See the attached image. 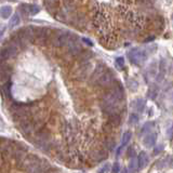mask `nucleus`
Instances as JSON below:
<instances>
[{
	"instance_id": "1",
	"label": "nucleus",
	"mask_w": 173,
	"mask_h": 173,
	"mask_svg": "<svg viewBox=\"0 0 173 173\" xmlns=\"http://www.w3.org/2000/svg\"><path fill=\"white\" fill-rule=\"evenodd\" d=\"M53 29L50 27H35V38L36 43L40 47H45L49 43L51 35L53 34Z\"/></svg>"
},
{
	"instance_id": "2",
	"label": "nucleus",
	"mask_w": 173,
	"mask_h": 173,
	"mask_svg": "<svg viewBox=\"0 0 173 173\" xmlns=\"http://www.w3.org/2000/svg\"><path fill=\"white\" fill-rule=\"evenodd\" d=\"M56 33H53L50 38V43L53 48L55 49H62L65 48L67 41H68L69 33L68 31H62V30H56Z\"/></svg>"
},
{
	"instance_id": "3",
	"label": "nucleus",
	"mask_w": 173,
	"mask_h": 173,
	"mask_svg": "<svg viewBox=\"0 0 173 173\" xmlns=\"http://www.w3.org/2000/svg\"><path fill=\"white\" fill-rule=\"evenodd\" d=\"M115 80H116L115 73L107 67V68L105 69L104 73L98 78V80H96V82H95V86H101V88H104V89H108L109 86H113Z\"/></svg>"
},
{
	"instance_id": "4",
	"label": "nucleus",
	"mask_w": 173,
	"mask_h": 173,
	"mask_svg": "<svg viewBox=\"0 0 173 173\" xmlns=\"http://www.w3.org/2000/svg\"><path fill=\"white\" fill-rule=\"evenodd\" d=\"M129 58V61L132 63L133 65H136V66H140L143 63L146 61V58H148L147 53L145 52V50H139V49H131L129 50L128 53H127Z\"/></svg>"
},
{
	"instance_id": "5",
	"label": "nucleus",
	"mask_w": 173,
	"mask_h": 173,
	"mask_svg": "<svg viewBox=\"0 0 173 173\" xmlns=\"http://www.w3.org/2000/svg\"><path fill=\"white\" fill-rule=\"evenodd\" d=\"M13 71L14 69L11 64H9L8 62L0 63V86L11 80Z\"/></svg>"
},
{
	"instance_id": "6",
	"label": "nucleus",
	"mask_w": 173,
	"mask_h": 173,
	"mask_svg": "<svg viewBox=\"0 0 173 173\" xmlns=\"http://www.w3.org/2000/svg\"><path fill=\"white\" fill-rule=\"evenodd\" d=\"M107 68L106 64H104V63L100 62L98 65H96L95 69H94L93 71L91 73V75L89 76V82L91 84H95L96 80H98V78L100 77L101 75H102L103 73L105 71V69Z\"/></svg>"
},
{
	"instance_id": "7",
	"label": "nucleus",
	"mask_w": 173,
	"mask_h": 173,
	"mask_svg": "<svg viewBox=\"0 0 173 173\" xmlns=\"http://www.w3.org/2000/svg\"><path fill=\"white\" fill-rule=\"evenodd\" d=\"M94 55V53L89 49H82L80 51V53L78 54L75 58V60H77L78 63H83V62H89L90 58H92Z\"/></svg>"
},
{
	"instance_id": "8",
	"label": "nucleus",
	"mask_w": 173,
	"mask_h": 173,
	"mask_svg": "<svg viewBox=\"0 0 173 173\" xmlns=\"http://www.w3.org/2000/svg\"><path fill=\"white\" fill-rule=\"evenodd\" d=\"M11 86H12V82L11 80L5 82L3 84L0 86V89H1V92H2L3 96L7 100H11L12 99V94H11Z\"/></svg>"
},
{
	"instance_id": "9",
	"label": "nucleus",
	"mask_w": 173,
	"mask_h": 173,
	"mask_svg": "<svg viewBox=\"0 0 173 173\" xmlns=\"http://www.w3.org/2000/svg\"><path fill=\"white\" fill-rule=\"evenodd\" d=\"M148 162H149V158L147 156V154L145 151H141L138 158L139 169H145L147 167V164H148Z\"/></svg>"
},
{
	"instance_id": "10",
	"label": "nucleus",
	"mask_w": 173,
	"mask_h": 173,
	"mask_svg": "<svg viewBox=\"0 0 173 173\" xmlns=\"http://www.w3.org/2000/svg\"><path fill=\"white\" fill-rule=\"evenodd\" d=\"M121 116H120L119 113H114L111 115H108V123L111 124L114 128L119 127L120 123H121Z\"/></svg>"
},
{
	"instance_id": "11",
	"label": "nucleus",
	"mask_w": 173,
	"mask_h": 173,
	"mask_svg": "<svg viewBox=\"0 0 173 173\" xmlns=\"http://www.w3.org/2000/svg\"><path fill=\"white\" fill-rule=\"evenodd\" d=\"M92 159L94 161L99 162V161H102V160L106 159L107 158V151L105 149H100V151H94L91 155Z\"/></svg>"
},
{
	"instance_id": "12",
	"label": "nucleus",
	"mask_w": 173,
	"mask_h": 173,
	"mask_svg": "<svg viewBox=\"0 0 173 173\" xmlns=\"http://www.w3.org/2000/svg\"><path fill=\"white\" fill-rule=\"evenodd\" d=\"M157 141V133H147V135L144 139V145L146 147H153L156 144Z\"/></svg>"
},
{
	"instance_id": "13",
	"label": "nucleus",
	"mask_w": 173,
	"mask_h": 173,
	"mask_svg": "<svg viewBox=\"0 0 173 173\" xmlns=\"http://www.w3.org/2000/svg\"><path fill=\"white\" fill-rule=\"evenodd\" d=\"M145 105H146V102H145V100H143V99H138V100H135L132 103V107H133L136 111H139V113H142V111H144Z\"/></svg>"
},
{
	"instance_id": "14",
	"label": "nucleus",
	"mask_w": 173,
	"mask_h": 173,
	"mask_svg": "<svg viewBox=\"0 0 173 173\" xmlns=\"http://www.w3.org/2000/svg\"><path fill=\"white\" fill-rule=\"evenodd\" d=\"M166 71H167V63L164 60H161L159 64V75L156 78L158 82L162 81V79L164 78V75H166Z\"/></svg>"
},
{
	"instance_id": "15",
	"label": "nucleus",
	"mask_w": 173,
	"mask_h": 173,
	"mask_svg": "<svg viewBox=\"0 0 173 173\" xmlns=\"http://www.w3.org/2000/svg\"><path fill=\"white\" fill-rule=\"evenodd\" d=\"M12 14V8L10 6H5L0 9V16L2 18H9L10 15Z\"/></svg>"
},
{
	"instance_id": "16",
	"label": "nucleus",
	"mask_w": 173,
	"mask_h": 173,
	"mask_svg": "<svg viewBox=\"0 0 173 173\" xmlns=\"http://www.w3.org/2000/svg\"><path fill=\"white\" fill-rule=\"evenodd\" d=\"M158 94V88L156 84H151V86H149L148 89V92H147V95H148L149 99H151V100H155L156 96H157Z\"/></svg>"
},
{
	"instance_id": "17",
	"label": "nucleus",
	"mask_w": 173,
	"mask_h": 173,
	"mask_svg": "<svg viewBox=\"0 0 173 173\" xmlns=\"http://www.w3.org/2000/svg\"><path fill=\"white\" fill-rule=\"evenodd\" d=\"M132 138V133L130 131H127L123 133V135H122V140H121V148H123L124 146H127L128 145V143L130 142V140H131Z\"/></svg>"
},
{
	"instance_id": "18",
	"label": "nucleus",
	"mask_w": 173,
	"mask_h": 173,
	"mask_svg": "<svg viewBox=\"0 0 173 173\" xmlns=\"http://www.w3.org/2000/svg\"><path fill=\"white\" fill-rule=\"evenodd\" d=\"M154 127H155V122H153V121L146 122V123H145L144 126H143L142 130H141V134L149 133V132H151V130L154 128Z\"/></svg>"
},
{
	"instance_id": "19",
	"label": "nucleus",
	"mask_w": 173,
	"mask_h": 173,
	"mask_svg": "<svg viewBox=\"0 0 173 173\" xmlns=\"http://www.w3.org/2000/svg\"><path fill=\"white\" fill-rule=\"evenodd\" d=\"M27 10H28V15H36L40 12V8L37 5H28Z\"/></svg>"
},
{
	"instance_id": "20",
	"label": "nucleus",
	"mask_w": 173,
	"mask_h": 173,
	"mask_svg": "<svg viewBox=\"0 0 173 173\" xmlns=\"http://www.w3.org/2000/svg\"><path fill=\"white\" fill-rule=\"evenodd\" d=\"M21 20H20V16H18V14H14V15H12V18H10V23H9V27H15L18 26V24H20Z\"/></svg>"
},
{
	"instance_id": "21",
	"label": "nucleus",
	"mask_w": 173,
	"mask_h": 173,
	"mask_svg": "<svg viewBox=\"0 0 173 173\" xmlns=\"http://www.w3.org/2000/svg\"><path fill=\"white\" fill-rule=\"evenodd\" d=\"M131 172H135L139 169V164H138V159L134 157H131V161H130V166H129Z\"/></svg>"
},
{
	"instance_id": "22",
	"label": "nucleus",
	"mask_w": 173,
	"mask_h": 173,
	"mask_svg": "<svg viewBox=\"0 0 173 173\" xmlns=\"http://www.w3.org/2000/svg\"><path fill=\"white\" fill-rule=\"evenodd\" d=\"M115 64H116V66H117V68L121 70L124 66V58H122V56H118L115 61Z\"/></svg>"
},
{
	"instance_id": "23",
	"label": "nucleus",
	"mask_w": 173,
	"mask_h": 173,
	"mask_svg": "<svg viewBox=\"0 0 173 173\" xmlns=\"http://www.w3.org/2000/svg\"><path fill=\"white\" fill-rule=\"evenodd\" d=\"M139 122V115L138 114H131L129 117V123L130 124H135Z\"/></svg>"
},
{
	"instance_id": "24",
	"label": "nucleus",
	"mask_w": 173,
	"mask_h": 173,
	"mask_svg": "<svg viewBox=\"0 0 173 173\" xmlns=\"http://www.w3.org/2000/svg\"><path fill=\"white\" fill-rule=\"evenodd\" d=\"M105 146H106V148H108L109 151H111V149L115 148V141H114L113 139H107V140L105 141Z\"/></svg>"
},
{
	"instance_id": "25",
	"label": "nucleus",
	"mask_w": 173,
	"mask_h": 173,
	"mask_svg": "<svg viewBox=\"0 0 173 173\" xmlns=\"http://www.w3.org/2000/svg\"><path fill=\"white\" fill-rule=\"evenodd\" d=\"M128 86H129V89L131 90V91H135L136 89H138V82L135 81L134 79H131V80H129L128 81Z\"/></svg>"
},
{
	"instance_id": "26",
	"label": "nucleus",
	"mask_w": 173,
	"mask_h": 173,
	"mask_svg": "<svg viewBox=\"0 0 173 173\" xmlns=\"http://www.w3.org/2000/svg\"><path fill=\"white\" fill-rule=\"evenodd\" d=\"M27 7H28V5H27V3H22V5L20 6L21 13L24 14V15H28V10H27Z\"/></svg>"
},
{
	"instance_id": "27",
	"label": "nucleus",
	"mask_w": 173,
	"mask_h": 173,
	"mask_svg": "<svg viewBox=\"0 0 173 173\" xmlns=\"http://www.w3.org/2000/svg\"><path fill=\"white\" fill-rule=\"evenodd\" d=\"M108 171H109V163H106L99 170V173H108Z\"/></svg>"
},
{
	"instance_id": "28",
	"label": "nucleus",
	"mask_w": 173,
	"mask_h": 173,
	"mask_svg": "<svg viewBox=\"0 0 173 173\" xmlns=\"http://www.w3.org/2000/svg\"><path fill=\"white\" fill-rule=\"evenodd\" d=\"M120 171V166L118 162H115L113 166V169H111V173H119Z\"/></svg>"
},
{
	"instance_id": "29",
	"label": "nucleus",
	"mask_w": 173,
	"mask_h": 173,
	"mask_svg": "<svg viewBox=\"0 0 173 173\" xmlns=\"http://www.w3.org/2000/svg\"><path fill=\"white\" fill-rule=\"evenodd\" d=\"M162 149H163V146H162V145H159V146L155 147V149H154V154H155V155H158V154L161 153Z\"/></svg>"
},
{
	"instance_id": "30",
	"label": "nucleus",
	"mask_w": 173,
	"mask_h": 173,
	"mask_svg": "<svg viewBox=\"0 0 173 173\" xmlns=\"http://www.w3.org/2000/svg\"><path fill=\"white\" fill-rule=\"evenodd\" d=\"M81 40L84 42V43H86V45H88V46H90V47H92V46H93V43H92V42H91V40L88 39V38H82Z\"/></svg>"
},
{
	"instance_id": "31",
	"label": "nucleus",
	"mask_w": 173,
	"mask_h": 173,
	"mask_svg": "<svg viewBox=\"0 0 173 173\" xmlns=\"http://www.w3.org/2000/svg\"><path fill=\"white\" fill-rule=\"evenodd\" d=\"M128 155L131 156V157H135V151H134V148H130V149H129Z\"/></svg>"
},
{
	"instance_id": "32",
	"label": "nucleus",
	"mask_w": 173,
	"mask_h": 173,
	"mask_svg": "<svg viewBox=\"0 0 173 173\" xmlns=\"http://www.w3.org/2000/svg\"><path fill=\"white\" fill-rule=\"evenodd\" d=\"M154 39H155V36H149V37L145 38L143 42H149V41H151V40H154Z\"/></svg>"
},
{
	"instance_id": "33",
	"label": "nucleus",
	"mask_w": 173,
	"mask_h": 173,
	"mask_svg": "<svg viewBox=\"0 0 173 173\" xmlns=\"http://www.w3.org/2000/svg\"><path fill=\"white\" fill-rule=\"evenodd\" d=\"M168 134H169V138L172 139V128H170L168 130Z\"/></svg>"
},
{
	"instance_id": "34",
	"label": "nucleus",
	"mask_w": 173,
	"mask_h": 173,
	"mask_svg": "<svg viewBox=\"0 0 173 173\" xmlns=\"http://www.w3.org/2000/svg\"><path fill=\"white\" fill-rule=\"evenodd\" d=\"M2 34H3V29L0 28V38H1V36H2Z\"/></svg>"
},
{
	"instance_id": "35",
	"label": "nucleus",
	"mask_w": 173,
	"mask_h": 173,
	"mask_svg": "<svg viewBox=\"0 0 173 173\" xmlns=\"http://www.w3.org/2000/svg\"><path fill=\"white\" fill-rule=\"evenodd\" d=\"M121 173H128V170H127V169H123V170H122V172Z\"/></svg>"
}]
</instances>
